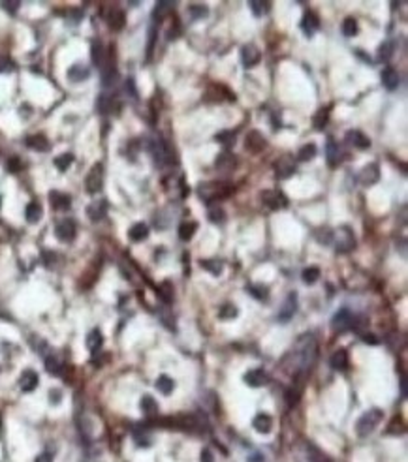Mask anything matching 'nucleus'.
Wrapping results in <instances>:
<instances>
[{"mask_svg":"<svg viewBox=\"0 0 408 462\" xmlns=\"http://www.w3.org/2000/svg\"><path fill=\"white\" fill-rule=\"evenodd\" d=\"M292 361V372L297 370V372H307L316 361V340L312 334H305L301 336L297 344H295L292 355H288L286 363Z\"/></svg>","mask_w":408,"mask_h":462,"instance_id":"obj_1","label":"nucleus"},{"mask_svg":"<svg viewBox=\"0 0 408 462\" xmlns=\"http://www.w3.org/2000/svg\"><path fill=\"white\" fill-rule=\"evenodd\" d=\"M382 417H384V412L378 410V408H372V410H369V412L363 413V415L359 417L358 425H356V432H358V436H361V438L369 436L374 428L378 427V423L382 421Z\"/></svg>","mask_w":408,"mask_h":462,"instance_id":"obj_2","label":"nucleus"},{"mask_svg":"<svg viewBox=\"0 0 408 462\" xmlns=\"http://www.w3.org/2000/svg\"><path fill=\"white\" fill-rule=\"evenodd\" d=\"M229 190H231V188H229L228 184H224V182H203V184L198 186L200 198L203 199V201H207V203H213L216 199L226 198L229 194Z\"/></svg>","mask_w":408,"mask_h":462,"instance_id":"obj_3","label":"nucleus"},{"mask_svg":"<svg viewBox=\"0 0 408 462\" xmlns=\"http://www.w3.org/2000/svg\"><path fill=\"white\" fill-rule=\"evenodd\" d=\"M333 241H335V250L339 254H348L356 246V235L350 228L343 226L333 231Z\"/></svg>","mask_w":408,"mask_h":462,"instance_id":"obj_4","label":"nucleus"},{"mask_svg":"<svg viewBox=\"0 0 408 462\" xmlns=\"http://www.w3.org/2000/svg\"><path fill=\"white\" fill-rule=\"evenodd\" d=\"M104 186V165L96 164L91 167L89 175L85 178V188L89 194H98Z\"/></svg>","mask_w":408,"mask_h":462,"instance_id":"obj_5","label":"nucleus"},{"mask_svg":"<svg viewBox=\"0 0 408 462\" xmlns=\"http://www.w3.org/2000/svg\"><path fill=\"white\" fill-rule=\"evenodd\" d=\"M262 201H264L269 209H273V211L284 209V207L288 205V199L284 198V194L277 192V190H264V192H262Z\"/></svg>","mask_w":408,"mask_h":462,"instance_id":"obj_6","label":"nucleus"},{"mask_svg":"<svg viewBox=\"0 0 408 462\" xmlns=\"http://www.w3.org/2000/svg\"><path fill=\"white\" fill-rule=\"evenodd\" d=\"M75 231H77V228H75L73 220H60L57 224V228H55L57 239L62 242H72L73 237H75Z\"/></svg>","mask_w":408,"mask_h":462,"instance_id":"obj_7","label":"nucleus"},{"mask_svg":"<svg viewBox=\"0 0 408 462\" xmlns=\"http://www.w3.org/2000/svg\"><path fill=\"white\" fill-rule=\"evenodd\" d=\"M295 171V160L292 154H284L282 158L277 160L275 164V175L279 178H288Z\"/></svg>","mask_w":408,"mask_h":462,"instance_id":"obj_8","label":"nucleus"},{"mask_svg":"<svg viewBox=\"0 0 408 462\" xmlns=\"http://www.w3.org/2000/svg\"><path fill=\"white\" fill-rule=\"evenodd\" d=\"M262 60V53L256 45H244L241 49V62H243L244 68H254L256 64H260Z\"/></svg>","mask_w":408,"mask_h":462,"instance_id":"obj_9","label":"nucleus"},{"mask_svg":"<svg viewBox=\"0 0 408 462\" xmlns=\"http://www.w3.org/2000/svg\"><path fill=\"white\" fill-rule=\"evenodd\" d=\"M244 145H247V150H251V152L256 154V152H262V150L267 147V141H265V137L260 134L258 130H252V132H249V135H247Z\"/></svg>","mask_w":408,"mask_h":462,"instance_id":"obj_10","label":"nucleus"},{"mask_svg":"<svg viewBox=\"0 0 408 462\" xmlns=\"http://www.w3.org/2000/svg\"><path fill=\"white\" fill-rule=\"evenodd\" d=\"M352 321H354L352 312L350 310H346V308H343V310H339V312L331 318V327L335 329V331H346L348 327H352Z\"/></svg>","mask_w":408,"mask_h":462,"instance_id":"obj_11","label":"nucleus"},{"mask_svg":"<svg viewBox=\"0 0 408 462\" xmlns=\"http://www.w3.org/2000/svg\"><path fill=\"white\" fill-rule=\"evenodd\" d=\"M318 29H320V19H318V15L314 14V12H307V14L303 15V19H301V30H303V34L305 36H314L316 32H318Z\"/></svg>","mask_w":408,"mask_h":462,"instance_id":"obj_12","label":"nucleus"},{"mask_svg":"<svg viewBox=\"0 0 408 462\" xmlns=\"http://www.w3.org/2000/svg\"><path fill=\"white\" fill-rule=\"evenodd\" d=\"M346 143L359 150H365L371 147V139H369L363 132H359V130H350V132L346 134Z\"/></svg>","mask_w":408,"mask_h":462,"instance_id":"obj_13","label":"nucleus"},{"mask_svg":"<svg viewBox=\"0 0 408 462\" xmlns=\"http://www.w3.org/2000/svg\"><path fill=\"white\" fill-rule=\"evenodd\" d=\"M380 178V169L376 164H369L365 165L363 169H361V173H359V182L363 186H372L376 184Z\"/></svg>","mask_w":408,"mask_h":462,"instance_id":"obj_14","label":"nucleus"},{"mask_svg":"<svg viewBox=\"0 0 408 462\" xmlns=\"http://www.w3.org/2000/svg\"><path fill=\"white\" fill-rule=\"evenodd\" d=\"M106 214H108V201H104V199L94 201V203H91V205L87 207V216H89L93 222L104 220Z\"/></svg>","mask_w":408,"mask_h":462,"instance_id":"obj_15","label":"nucleus"},{"mask_svg":"<svg viewBox=\"0 0 408 462\" xmlns=\"http://www.w3.org/2000/svg\"><path fill=\"white\" fill-rule=\"evenodd\" d=\"M38 384H40V378H38V374L34 372V370H25L21 374V378H19V387H21V391L25 393H30L34 391L38 387Z\"/></svg>","mask_w":408,"mask_h":462,"instance_id":"obj_16","label":"nucleus"},{"mask_svg":"<svg viewBox=\"0 0 408 462\" xmlns=\"http://www.w3.org/2000/svg\"><path fill=\"white\" fill-rule=\"evenodd\" d=\"M243 380L249 387L258 389V387H262V385L267 382V374H265V370H262V368H254V370H249V372L243 376Z\"/></svg>","mask_w":408,"mask_h":462,"instance_id":"obj_17","label":"nucleus"},{"mask_svg":"<svg viewBox=\"0 0 408 462\" xmlns=\"http://www.w3.org/2000/svg\"><path fill=\"white\" fill-rule=\"evenodd\" d=\"M106 19H108V25L113 30H121L124 27V23H126V15H124L121 8H111L106 14Z\"/></svg>","mask_w":408,"mask_h":462,"instance_id":"obj_18","label":"nucleus"},{"mask_svg":"<svg viewBox=\"0 0 408 462\" xmlns=\"http://www.w3.org/2000/svg\"><path fill=\"white\" fill-rule=\"evenodd\" d=\"M89 75H91V71L83 64H73L66 71V77H68V81H72V83H81V81L89 79Z\"/></svg>","mask_w":408,"mask_h":462,"instance_id":"obj_19","label":"nucleus"},{"mask_svg":"<svg viewBox=\"0 0 408 462\" xmlns=\"http://www.w3.org/2000/svg\"><path fill=\"white\" fill-rule=\"evenodd\" d=\"M27 147L32 150H38V152H47L51 149L49 145V139L42 134H36V135H30L27 137Z\"/></svg>","mask_w":408,"mask_h":462,"instance_id":"obj_20","label":"nucleus"},{"mask_svg":"<svg viewBox=\"0 0 408 462\" xmlns=\"http://www.w3.org/2000/svg\"><path fill=\"white\" fill-rule=\"evenodd\" d=\"M325 154H328V162H330L331 167H337V165L341 164V160H343V152H341V149H339V145L335 143V139H328V147H325Z\"/></svg>","mask_w":408,"mask_h":462,"instance_id":"obj_21","label":"nucleus"},{"mask_svg":"<svg viewBox=\"0 0 408 462\" xmlns=\"http://www.w3.org/2000/svg\"><path fill=\"white\" fill-rule=\"evenodd\" d=\"M295 310H297V299H295V293H290L286 299V303L282 306V310L279 314V320L280 321H288L294 318Z\"/></svg>","mask_w":408,"mask_h":462,"instance_id":"obj_22","label":"nucleus"},{"mask_svg":"<svg viewBox=\"0 0 408 462\" xmlns=\"http://www.w3.org/2000/svg\"><path fill=\"white\" fill-rule=\"evenodd\" d=\"M252 427H254V430L260 434H269L273 428V419L267 415V413H258V415L254 417V421H252Z\"/></svg>","mask_w":408,"mask_h":462,"instance_id":"obj_23","label":"nucleus"},{"mask_svg":"<svg viewBox=\"0 0 408 462\" xmlns=\"http://www.w3.org/2000/svg\"><path fill=\"white\" fill-rule=\"evenodd\" d=\"M49 203L53 205V209H57V211H64V209H70L72 199H70V196H66V194L53 190V192L49 194Z\"/></svg>","mask_w":408,"mask_h":462,"instance_id":"obj_24","label":"nucleus"},{"mask_svg":"<svg viewBox=\"0 0 408 462\" xmlns=\"http://www.w3.org/2000/svg\"><path fill=\"white\" fill-rule=\"evenodd\" d=\"M380 77H382V83H384V86H386L387 90H395L399 86V83H401V77H399V73L393 68H384Z\"/></svg>","mask_w":408,"mask_h":462,"instance_id":"obj_25","label":"nucleus"},{"mask_svg":"<svg viewBox=\"0 0 408 462\" xmlns=\"http://www.w3.org/2000/svg\"><path fill=\"white\" fill-rule=\"evenodd\" d=\"M43 216V209L40 203H36V201H30L29 205H27V209H25V218H27V222H30V224H38V222L42 220Z\"/></svg>","mask_w":408,"mask_h":462,"instance_id":"obj_26","label":"nucleus"},{"mask_svg":"<svg viewBox=\"0 0 408 462\" xmlns=\"http://www.w3.org/2000/svg\"><path fill=\"white\" fill-rule=\"evenodd\" d=\"M128 237L134 242L145 241V239L149 237V226H147V224H143V222H137V224H134V226L130 228Z\"/></svg>","mask_w":408,"mask_h":462,"instance_id":"obj_27","label":"nucleus"},{"mask_svg":"<svg viewBox=\"0 0 408 462\" xmlns=\"http://www.w3.org/2000/svg\"><path fill=\"white\" fill-rule=\"evenodd\" d=\"M156 389L158 393H162L164 397H170L173 391H175V382H173L170 376H166V374H162V376L156 378Z\"/></svg>","mask_w":408,"mask_h":462,"instance_id":"obj_28","label":"nucleus"},{"mask_svg":"<svg viewBox=\"0 0 408 462\" xmlns=\"http://www.w3.org/2000/svg\"><path fill=\"white\" fill-rule=\"evenodd\" d=\"M91 58H93V64L96 66H104V60H106V49L100 43V40H94L93 45H91Z\"/></svg>","mask_w":408,"mask_h":462,"instance_id":"obj_29","label":"nucleus"},{"mask_svg":"<svg viewBox=\"0 0 408 462\" xmlns=\"http://www.w3.org/2000/svg\"><path fill=\"white\" fill-rule=\"evenodd\" d=\"M330 364L333 366L335 370H343L348 366V355H346V351L344 349H337L335 353L331 355L330 359Z\"/></svg>","mask_w":408,"mask_h":462,"instance_id":"obj_30","label":"nucleus"},{"mask_svg":"<svg viewBox=\"0 0 408 462\" xmlns=\"http://www.w3.org/2000/svg\"><path fill=\"white\" fill-rule=\"evenodd\" d=\"M139 408H141V412H143L145 415H149V417H152V415H156L158 413L156 400L150 397V395H145V397L141 398V404H139Z\"/></svg>","mask_w":408,"mask_h":462,"instance_id":"obj_31","label":"nucleus"},{"mask_svg":"<svg viewBox=\"0 0 408 462\" xmlns=\"http://www.w3.org/2000/svg\"><path fill=\"white\" fill-rule=\"evenodd\" d=\"M102 342H104L102 333L98 329H93V331L89 333V336H87V348L91 349V351H98V349L102 348Z\"/></svg>","mask_w":408,"mask_h":462,"instance_id":"obj_32","label":"nucleus"},{"mask_svg":"<svg viewBox=\"0 0 408 462\" xmlns=\"http://www.w3.org/2000/svg\"><path fill=\"white\" fill-rule=\"evenodd\" d=\"M235 162H237V158L233 156V154H229V152H222V154H218V156H216L215 165L218 167V169H231V167H235Z\"/></svg>","mask_w":408,"mask_h":462,"instance_id":"obj_33","label":"nucleus"},{"mask_svg":"<svg viewBox=\"0 0 408 462\" xmlns=\"http://www.w3.org/2000/svg\"><path fill=\"white\" fill-rule=\"evenodd\" d=\"M196 231H198V224L196 222H183L179 226V237L183 241H190Z\"/></svg>","mask_w":408,"mask_h":462,"instance_id":"obj_34","label":"nucleus"},{"mask_svg":"<svg viewBox=\"0 0 408 462\" xmlns=\"http://www.w3.org/2000/svg\"><path fill=\"white\" fill-rule=\"evenodd\" d=\"M200 265L205 270H207V272L215 274V276H218V274L222 272V269H224V263H222V261H218V259H201Z\"/></svg>","mask_w":408,"mask_h":462,"instance_id":"obj_35","label":"nucleus"},{"mask_svg":"<svg viewBox=\"0 0 408 462\" xmlns=\"http://www.w3.org/2000/svg\"><path fill=\"white\" fill-rule=\"evenodd\" d=\"M316 156V145L314 143H307V145H303L299 149V152H297V160L299 162H308V160H312V158Z\"/></svg>","mask_w":408,"mask_h":462,"instance_id":"obj_36","label":"nucleus"},{"mask_svg":"<svg viewBox=\"0 0 408 462\" xmlns=\"http://www.w3.org/2000/svg\"><path fill=\"white\" fill-rule=\"evenodd\" d=\"M45 368H47V372L53 374V376H60V372H62V363L58 361V357L49 355V357H45Z\"/></svg>","mask_w":408,"mask_h":462,"instance_id":"obj_37","label":"nucleus"},{"mask_svg":"<svg viewBox=\"0 0 408 462\" xmlns=\"http://www.w3.org/2000/svg\"><path fill=\"white\" fill-rule=\"evenodd\" d=\"M358 32H359L358 21H356L354 17H346V19L343 21V34L346 36V38H354Z\"/></svg>","mask_w":408,"mask_h":462,"instance_id":"obj_38","label":"nucleus"},{"mask_svg":"<svg viewBox=\"0 0 408 462\" xmlns=\"http://www.w3.org/2000/svg\"><path fill=\"white\" fill-rule=\"evenodd\" d=\"M73 164V154L72 152H64V154H60V156L55 158V167H57L58 171H66L70 169V165Z\"/></svg>","mask_w":408,"mask_h":462,"instance_id":"obj_39","label":"nucleus"},{"mask_svg":"<svg viewBox=\"0 0 408 462\" xmlns=\"http://www.w3.org/2000/svg\"><path fill=\"white\" fill-rule=\"evenodd\" d=\"M301 276H303V282H305V284H308V286L316 284L318 278H320V269L314 267V265H312V267H307V269L301 272Z\"/></svg>","mask_w":408,"mask_h":462,"instance_id":"obj_40","label":"nucleus"},{"mask_svg":"<svg viewBox=\"0 0 408 462\" xmlns=\"http://www.w3.org/2000/svg\"><path fill=\"white\" fill-rule=\"evenodd\" d=\"M207 218H209L211 222H213V224H218V222H224V220H226V213H224L222 207L213 205V207H209Z\"/></svg>","mask_w":408,"mask_h":462,"instance_id":"obj_41","label":"nucleus"},{"mask_svg":"<svg viewBox=\"0 0 408 462\" xmlns=\"http://www.w3.org/2000/svg\"><path fill=\"white\" fill-rule=\"evenodd\" d=\"M328 121H330V111H328V109H320V111L314 115L312 124H314L316 130H323V126L328 124Z\"/></svg>","mask_w":408,"mask_h":462,"instance_id":"obj_42","label":"nucleus"},{"mask_svg":"<svg viewBox=\"0 0 408 462\" xmlns=\"http://www.w3.org/2000/svg\"><path fill=\"white\" fill-rule=\"evenodd\" d=\"M215 139L218 143H222L226 149H229V147L233 145V141H235V134H233V132H229V130H224V132H220V134L215 135Z\"/></svg>","mask_w":408,"mask_h":462,"instance_id":"obj_43","label":"nucleus"},{"mask_svg":"<svg viewBox=\"0 0 408 462\" xmlns=\"http://www.w3.org/2000/svg\"><path fill=\"white\" fill-rule=\"evenodd\" d=\"M393 49H395L393 42H384L378 47V58L380 60H389L391 55H393Z\"/></svg>","mask_w":408,"mask_h":462,"instance_id":"obj_44","label":"nucleus"},{"mask_svg":"<svg viewBox=\"0 0 408 462\" xmlns=\"http://www.w3.org/2000/svg\"><path fill=\"white\" fill-rule=\"evenodd\" d=\"M249 8H251L252 14L256 15V17H262L264 14H267L269 4L267 2H260V0H252V2H249Z\"/></svg>","mask_w":408,"mask_h":462,"instance_id":"obj_45","label":"nucleus"},{"mask_svg":"<svg viewBox=\"0 0 408 462\" xmlns=\"http://www.w3.org/2000/svg\"><path fill=\"white\" fill-rule=\"evenodd\" d=\"M314 235H316V241L322 242V244H330V242L333 241V231H331L330 228H320Z\"/></svg>","mask_w":408,"mask_h":462,"instance_id":"obj_46","label":"nucleus"},{"mask_svg":"<svg viewBox=\"0 0 408 462\" xmlns=\"http://www.w3.org/2000/svg\"><path fill=\"white\" fill-rule=\"evenodd\" d=\"M218 318L220 320H231V318H237V308L233 305H224L218 312Z\"/></svg>","mask_w":408,"mask_h":462,"instance_id":"obj_47","label":"nucleus"},{"mask_svg":"<svg viewBox=\"0 0 408 462\" xmlns=\"http://www.w3.org/2000/svg\"><path fill=\"white\" fill-rule=\"evenodd\" d=\"M301 398V387H292V389H288L286 391V402L288 406H295L297 402H299Z\"/></svg>","mask_w":408,"mask_h":462,"instance_id":"obj_48","label":"nucleus"},{"mask_svg":"<svg viewBox=\"0 0 408 462\" xmlns=\"http://www.w3.org/2000/svg\"><path fill=\"white\" fill-rule=\"evenodd\" d=\"M15 70V62L10 57H0V73H12Z\"/></svg>","mask_w":408,"mask_h":462,"instance_id":"obj_49","label":"nucleus"},{"mask_svg":"<svg viewBox=\"0 0 408 462\" xmlns=\"http://www.w3.org/2000/svg\"><path fill=\"white\" fill-rule=\"evenodd\" d=\"M188 12H190V15H192L194 19H200V17H205V15H207V8L201 6V4H190Z\"/></svg>","mask_w":408,"mask_h":462,"instance_id":"obj_50","label":"nucleus"},{"mask_svg":"<svg viewBox=\"0 0 408 462\" xmlns=\"http://www.w3.org/2000/svg\"><path fill=\"white\" fill-rule=\"evenodd\" d=\"M172 8H173L172 2H158L156 6H154V17L160 19V17L168 14V10H172Z\"/></svg>","mask_w":408,"mask_h":462,"instance_id":"obj_51","label":"nucleus"},{"mask_svg":"<svg viewBox=\"0 0 408 462\" xmlns=\"http://www.w3.org/2000/svg\"><path fill=\"white\" fill-rule=\"evenodd\" d=\"M6 167H8V171H12V173H17V171L23 169V162L17 156H12L10 160H8Z\"/></svg>","mask_w":408,"mask_h":462,"instance_id":"obj_52","label":"nucleus"},{"mask_svg":"<svg viewBox=\"0 0 408 462\" xmlns=\"http://www.w3.org/2000/svg\"><path fill=\"white\" fill-rule=\"evenodd\" d=\"M160 293H162V299H164L166 303H170V301H172L173 290H172V286H170V282H164V284H162V288H160Z\"/></svg>","mask_w":408,"mask_h":462,"instance_id":"obj_53","label":"nucleus"},{"mask_svg":"<svg viewBox=\"0 0 408 462\" xmlns=\"http://www.w3.org/2000/svg\"><path fill=\"white\" fill-rule=\"evenodd\" d=\"M0 8L6 10L10 15H15L17 10H19V2H0Z\"/></svg>","mask_w":408,"mask_h":462,"instance_id":"obj_54","label":"nucleus"},{"mask_svg":"<svg viewBox=\"0 0 408 462\" xmlns=\"http://www.w3.org/2000/svg\"><path fill=\"white\" fill-rule=\"evenodd\" d=\"M249 292L251 293H254V297L256 299H260V301H265V295H267V290L265 288H256V286H251V288H247Z\"/></svg>","mask_w":408,"mask_h":462,"instance_id":"obj_55","label":"nucleus"},{"mask_svg":"<svg viewBox=\"0 0 408 462\" xmlns=\"http://www.w3.org/2000/svg\"><path fill=\"white\" fill-rule=\"evenodd\" d=\"M109 106H111V102H109L108 96H100V98H98V111H100V113H108Z\"/></svg>","mask_w":408,"mask_h":462,"instance_id":"obj_56","label":"nucleus"},{"mask_svg":"<svg viewBox=\"0 0 408 462\" xmlns=\"http://www.w3.org/2000/svg\"><path fill=\"white\" fill-rule=\"evenodd\" d=\"M200 460L201 462H215V456H213V453H211L209 449H203V451H201Z\"/></svg>","mask_w":408,"mask_h":462,"instance_id":"obj_57","label":"nucleus"},{"mask_svg":"<svg viewBox=\"0 0 408 462\" xmlns=\"http://www.w3.org/2000/svg\"><path fill=\"white\" fill-rule=\"evenodd\" d=\"M361 338H363L365 344H371V346H376V344H378V338H376L374 334H361Z\"/></svg>","mask_w":408,"mask_h":462,"instance_id":"obj_58","label":"nucleus"},{"mask_svg":"<svg viewBox=\"0 0 408 462\" xmlns=\"http://www.w3.org/2000/svg\"><path fill=\"white\" fill-rule=\"evenodd\" d=\"M126 93H130L132 96H134V98L137 96L136 88H134V81H132V79H128V81H126Z\"/></svg>","mask_w":408,"mask_h":462,"instance_id":"obj_59","label":"nucleus"},{"mask_svg":"<svg viewBox=\"0 0 408 462\" xmlns=\"http://www.w3.org/2000/svg\"><path fill=\"white\" fill-rule=\"evenodd\" d=\"M249 462H265V460H264V456L260 455V453H254V455L249 458Z\"/></svg>","mask_w":408,"mask_h":462,"instance_id":"obj_60","label":"nucleus"},{"mask_svg":"<svg viewBox=\"0 0 408 462\" xmlns=\"http://www.w3.org/2000/svg\"><path fill=\"white\" fill-rule=\"evenodd\" d=\"M36 462H51V455L49 453H43L42 456H38Z\"/></svg>","mask_w":408,"mask_h":462,"instance_id":"obj_61","label":"nucleus"},{"mask_svg":"<svg viewBox=\"0 0 408 462\" xmlns=\"http://www.w3.org/2000/svg\"><path fill=\"white\" fill-rule=\"evenodd\" d=\"M401 391H402V395H406V378L404 376L401 378Z\"/></svg>","mask_w":408,"mask_h":462,"instance_id":"obj_62","label":"nucleus"}]
</instances>
